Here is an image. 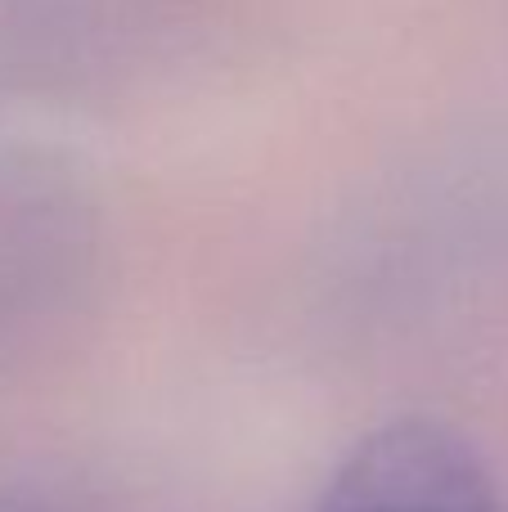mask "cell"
I'll return each mask as SVG.
<instances>
[{
  "label": "cell",
  "instance_id": "obj_1",
  "mask_svg": "<svg viewBox=\"0 0 508 512\" xmlns=\"http://www.w3.org/2000/svg\"><path fill=\"white\" fill-rule=\"evenodd\" d=\"M315 512H495V495L459 432L396 418L342 459Z\"/></svg>",
  "mask_w": 508,
  "mask_h": 512
}]
</instances>
